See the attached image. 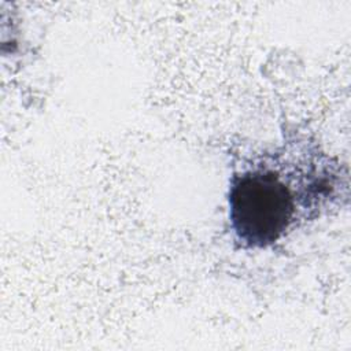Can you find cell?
I'll use <instances>...</instances> for the list:
<instances>
[{
    "mask_svg": "<svg viewBox=\"0 0 351 351\" xmlns=\"http://www.w3.org/2000/svg\"><path fill=\"white\" fill-rule=\"evenodd\" d=\"M322 181L293 178L269 158L234 171L229 185V221L243 248H265L292 229L302 208L311 204L314 185ZM321 195V193H317Z\"/></svg>",
    "mask_w": 351,
    "mask_h": 351,
    "instance_id": "6da1fadb",
    "label": "cell"
}]
</instances>
